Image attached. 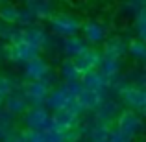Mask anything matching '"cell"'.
Masks as SVG:
<instances>
[{
	"instance_id": "e0dca14e",
	"label": "cell",
	"mask_w": 146,
	"mask_h": 142,
	"mask_svg": "<svg viewBox=\"0 0 146 142\" xmlns=\"http://www.w3.org/2000/svg\"><path fill=\"white\" fill-rule=\"evenodd\" d=\"M102 61V53H100V48H89L82 57L74 59L76 67H78L80 74H87V72L98 70V65Z\"/></svg>"
},
{
	"instance_id": "3957f363",
	"label": "cell",
	"mask_w": 146,
	"mask_h": 142,
	"mask_svg": "<svg viewBox=\"0 0 146 142\" xmlns=\"http://www.w3.org/2000/svg\"><path fill=\"white\" fill-rule=\"evenodd\" d=\"M113 127L117 129L118 133H122L126 139H129L133 142L144 129L143 114L133 113V111H128V109H122L120 114L117 116V120H115Z\"/></svg>"
},
{
	"instance_id": "603a6c76",
	"label": "cell",
	"mask_w": 146,
	"mask_h": 142,
	"mask_svg": "<svg viewBox=\"0 0 146 142\" xmlns=\"http://www.w3.org/2000/svg\"><path fill=\"white\" fill-rule=\"evenodd\" d=\"M15 26H19L21 30H28V28H33V26H39V22H37L35 17H33L32 11L22 4V6H19V13H17V22H15Z\"/></svg>"
},
{
	"instance_id": "30bf717a",
	"label": "cell",
	"mask_w": 146,
	"mask_h": 142,
	"mask_svg": "<svg viewBox=\"0 0 146 142\" xmlns=\"http://www.w3.org/2000/svg\"><path fill=\"white\" fill-rule=\"evenodd\" d=\"M120 111H122V105H120L118 100L107 98V100H104V102L100 103V107L93 113V116H94L96 122L106 124V125L111 127V125L115 124V120H117V116L120 114Z\"/></svg>"
},
{
	"instance_id": "7a4b0ae2",
	"label": "cell",
	"mask_w": 146,
	"mask_h": 142,
	"mask_svg": "<svg viewBox=\"0 0 146 142\" xmlns=\"http://www.w3.org/2000/svg\"><path fill=\"white\" fill-rule=\"evenodd\" d=\"M82 18L72 13H54V17L48 20V33L57 39H68V37L80 35Z\"/></svg>"
},
{
	"instance_id": "8d00e7d4",
	"label": "cell",
	"mask_w": 146,
	"mask_h": 142,
	"mask_svg": "<svg viewBox=\"0 0 146 142\" xmlns=\"http://www.w3.org/2000/svg\"><path fill=\"white\" fill-rule=\"evenodd\" d=\"M104 142H107V140H104Z\"/></svg>"
},
{
	"instance_id": "7402d4cb",
	"label": "cell",
	"mask_w": 146,
	"mask_h": 142,
	"mask_svg": "<svg viewBox=\"0 0 146 142\" xmlns=\"http://www.w3.org/2000/svg\"><path fill=\"white\" fill-rule=\"evenodd\" d=\"M122 68H124V61H117V59H106L102 57L98 65V72L107 79L117 78L118 74H122Z\"/></svg>"
},
{
	"instance_id": "e575fe53",
	"label": "cell",
	"mask_w": 146,
	"mask_h": 142,
	"mask_svg": "<svg viewBox=\"0 0 146 142\" xmlns=\"http://www.w3.org/2000/svg\"><path fill=\"white\" fill-rule=\"evenodd\" d=\"M6 44H2V43H0V61H4V59H6Z\"/></svg>"
},
{
	"instance_id": "d4e9b609",
	"label": "cell",
	"mask_w": 146,
	"mask_h": 142,
	"mask_svg": "<svg viewBox=\"0 0 146 142\" xmlns=\"http://www.w3.org/2000/svg\"><path fill=\"white\" fill-rule=\"evenodd\" d=\"M19 6L15 4H0V24H15L17 22Z\"/></svg>"
},
{
	"instance_id": "ac0fdd59",
	"label": "cell",
	"mask_w": 146,
	"mask_h": 142,
	"mask_svg": "<svg viewBox=\"0 0 146 142\" xmlns=\"http://www.w3.org/2000/svg\"><path fill=\"white\" fill-rule=\"evenodd\" d=\"M24 6L33 13V17L37 18L39 24L43 20L48 22L50 18L54 17V13H56V6H54L52 2H48V0H30V2H26Z\"/></svg>"
},
{
	"instance_id": "d590c367",
	"label": "cell",
	"mask_w": 146,
	"mask_h": 142,
	"mask_svg": "<svg viewBox=\"0 0 146 142\" xmlns=\"http://www.w3.org/2000/svg\"><path fill=\"white\" fill-rule=\"evenodd\" d=\"M0 109H2V100H0Z\"/></svg>"
},
{
	"instance_id": "8992f818",
	"label": "cell",
	"mask_w": 146,
	"mask_h": 142,
	"mask_svg": "<svg viewBox=\"0 0 146 142\" xmlns=\"http://www.w3.org/2000/svg\"><path fill=\"white\" fill-rule=\"evenodd\" d=\"M41 55H43L41 48L33 46L30 43H19V44H13V46L6 48V59L13 65H19V67H22L28 61L35 59V57H41Z\"/></svg>"
},
{
	"instance_id": "484cf974",
	"label": "cell",
	"mask_w": 146,
	"mask_h": 142,
	"mask_svg": "<svg viewBox=\"0 0 146 142\" xmlns=\"http://www.w3.org/2000/svg\"><path fill=\"white\" fill-rule=\"evenodd\" d=\"M126 78H128V81H129V85H131V87L144 89V85H146V72H144L141 67H137V68H133V70H129L128 74H126Z\"/></svg>"
},
{
	"instance_id": "ffe728a7",
	"label": "cell",
	"mask_w": 146,
	"mask_h": 142,
	"mask_svg": "<svg viewBox=\"0 0 146 142\" xmlns=\"http://www.w3.org/2000/svg\"><path fill=\"white\" fill-rule=\"evenodd\" d=\"M24 37V30H21L15 24H0V43L6 46H13V44L22 43Z\"/></svg>"
},
{
	"instance_id": "2e32d148",
	"label": "cell",
	"mask_w": 146,
	"mask_h": 142,
	"mask_svg": "<svg viewBox=\"0 0 146 142\" xmlns=\"http://www.w3.org/2000/svg\"><path fill=\"white\" fill-rule=\"evenodd\" d=\"M50 39H52V35L48 33V30L39 24V26H33V28L24 30L22 43H30V44H33V46L41 48V52H43V50L46 48V44L50 43Z\"/></svg>"
},
{
	"instance_id": "ba28073f",
	"label": "cell",
	"mask_w": 146,
	"mask_h": 142,
	"mask_svg": "<svg viewBox=\"0 0 146 142\" xmlns=\"http://www.w3.org/2000/svg\"><path fill=\"white\" fill-rule=\"evenodd\" d=\"M118 102H120V105L124 107V109L143 114L144 109H146V90L139 89V87H131V85H129L128 89L120 94Z\"/></svg>"
},
{
	"instance_id": "5bb4252c",
	"label": "cell",
	"mask_w": 146,
	"mask_h": 142,
	"mask_svg": "<svg viewBox=\"0 0 146 142\" xmlns=\"http://www.w3.org/2000/svg\"><path fill=\"white\" fill-rule=\"evenodd\" d=\"M80 120L82 118L72 114L70 111H59V113H52L50 116V127L59 129V131H70V129H76L80 125Z\"/></svg>"
},
{
	"instance_id": "8fae6325",
	"label": "cell",
	"mask_w": 146,
	"mask_h": 142,
	"mask_svg": "<svg viewBox=\"0 0 146 142\" xmlns=\"http://www.w3.org/2000/svg\"><path fill=\"white\" fill-rule=\"evenodd\" d=\"M50 90L52 89H48L43 81H30V83H24V87H22V94L28 100L30 107H43Z\"/></svg>"
},
{
	"instance_id": "f546056e",
	"label": "cell",
	"mask_w": 146,
	"mask_h": 142,
	"mask_svg": "<svg viewBox=\"0 0 146 142\" xmlns=\"http://www.w3.org/2000/svg\"><path fill=\"white\" fill-rule=\"evenodd\" d=\"M11 92H13V79H11V76L0 74V100H4Z\"/></svg>"
},
{
	"instance_id": "4dcf8cb0",
	"label": "cell",
	"mask_w": 146,
	"mask_h": 142,
	"mask_svg": "<svg viewBox=\"0 0 146 142\" xmlns=\"http://www.w3.org/2000/svg\"><path fill=\"white\" fill-rule=\"evenodd\" d=\"M43 133H44V140L46 142H65V135H63V131H59V129L50 127V129H46V131H43Z\"/></svg>"
},
{
	"instance_id": "5b68a950",
	"label": "cell",
	"mask_w": 146,
	"mask_h": 142,
	"mask_svg": "<svg viewBox=\"0 0 146 142\" xmlns=\"http://www.w3.org/2000/svg\"><path fill=\"white\" fill-rule=\"evenodd\" d=\"M50 116L52 114L44 107H30L21 116L22 129H28V131H46V129H50Z\"/></svg>"
},
{
	"instance_id": "7c38bea8",
	"label": "cell",
	"mask_w": 146,
	"mask_h": 142,
	"mask_svg": "<svg viewBox=\"0 0 146 142\" xmlns=\"http://www.w3.org/2000/svg\"><path fill=\"white\" fill-rule=\"evenodd\" d=\"M2 109L13 118H21L30 109V105H28V100L22 94V90H13L9 96H6L2 100Z\"/></svg>"
},
{
	"instance_id": "52a82bcc",
	"label": "cell",
	"mask_w": 146,
	"mask_h": 142,
	"mask_svg": "<svg viewBox=\"0 0 146 142\" xmlns=\"http://www.w3.org/2000/svg\"><path fill=\"white\" fill-rule=\"evenodd\" d=\"M22 72H21V79L24 83L30 81H43V78L52 70V65L44 55L35 57V59L28 61L26 65H22Z\"/></svg>"
},
{
	"instance_id": "83f0119b",
	"label": "cell",
	"mask_w": 146,
	"mask_h": 142,
	"mask_svg": "<svg viewBox=\"0 0 146 142\" xmlns=\"http://www.w3.org/2000/svg\"><path fill=\"white\" fill-rule=\"evenodd\" d=\"M146 9V2H143V0H139V2H126V4H122V15H126V17H129V18H135V15L139 13V11H143Z\"/></svg>"
},
{
	"instance_id": "1f68e13d",
	"label": "cell",
	"mask_w": 146,
	"mask_h": 142,
	"mask_svg": "<svg viewBox=\"0 0 146 142\" xmlns=\"http://www.w3.org/2000/svg\"><path fill=\"white\" fill-rule=\"evenodd\" d=\"M107 142H131V140L126 139L122 133H118L117 129L111 125V129H109V137H107Z\"/></svg>"
},
{
	"instance_id": "f1b7e54d",
	"label": "cell",
	"mask_w": 146,
	"mask_h": 142,
	"mask_svg": "<svg viewBox=\"0 0 146 142\" xmlns=\"http://www.w3.org/2000/svg\"><path fill=\"white\" fill-rule=\"evenodd\" d=\"M19 137L22 142H46L43 131H28V129H19Z\"/></svg>"
},
{
	"instance_id": "9c48e42d",
	"label": "cell",
	"mask_w": 146,
	"mask_h": 142,
	"mask_svg": "<svg viewBox=\"0 0 146 142\" xmlns=\"http://www.w3.org/2000/svg\"><path fill=\"white\" fill-rule=\"evenodd\" d=\"M100 53H102V57H106V59L124 61L126 53H128V39H124L122 35H109L104 41Z\"/></svg>"
},
{
	"instance_id": "9a60e30c",
	"label": "cell",
	"mask_w": 146,
	"mask_h": 142,
	"mask_svg": "<svg viewBox=\"0 0 146 142\" xmlns=\"http://www.w3.org/2000/svg\"><path fill=\"white\" fill-rule=\"evenodd\" d=\"M104 100H107L106 92H96V90L82 89V92H80V96L76 98V102H78V105L82 107L83 113H94Z\"/></svg>"
},
{
	"instance_id": "4316f807",
	"label": "cell",
	"mask_w": 146,
	"mask_h": 142,
	"mask_svg": "<svg viewBox=\"0 0 146 142\" xmlns=\"http://www.w3.org/2000/svg\"><path fill=\"white\" fill-rule=\"evenodd\" d=\"M133 26H135V33H137L135 39L144 41L146 39V9L139 11V13L135 15V18H133Z\"/></svg>"
},
{
	"instance_id": "d6986e66",
	"label": "cell",
	"mask_w": 146,
	"mask_h": 142,
	"mask_svg": "<svg viewBox=\"0 0 146 142\" xmlns=\"http://www.w3.org/2000/svg\"><path fill=\"white\" fill-rule=\"evenodd\" d=\"M80 85H82V89H87V90L106 92L107 85H109V79L104 78L98 70H93V72H87V74H82V78H80Z\"/></svg>"
},
{
	"instance_id": "44dd1931",
	"label": "cell",
	"mask_w": 146,
	"mask_h": 142,
	"mask_svg": "<svg viewBox=\"0 0 146 142\" xmlns=\"http://www.w3.org/2000/svg\"><path fill=\"white\" fill-rule=\"evenodd\" d=\"M57 78H59V81H80V78H82V74H80L78 67H76L74 59H61L59 61V67H57Z\"/></svg>"
},
{
	"instance_id": "d6a6232c",
	"label": "cell",
	"mask_w": 146,
	"mask_h": 142,
	"mask_svg": "<svg viewBox=\"0 0 146 142\" xmlns=\"http://www.w3.org/2000/svg\"><path fill=\"white\" fill-rule=\"evenodd\" d=\"M19 127H4V125H0V142H4L6 139H9L13 133H17Z\"/></svg>"
},
{
	"instance_id": "4fadbf2b",
	"label": "cell",
	"mask_w": 146,
	"mask_h": 142,
	"mask_svg": "<svg viewBox=\"0 0 146 142\" xmlns=\"http://www.w3.org/2000/svg\"><path fill=\"white\" fill-rule=\"evenodd\" d=\"M87 50H89V44L80 35H74V37H68V39L61 41V55H65V59H78Z\"/></svg>"
},
{
	"instance_id": "6da1fadb",
	"label": "cell",
	"mask_w": 146,
	"mask_h": 142,
	"mask_svg": "<svg viewBox=\"0 0 146 142\" xmlns=\"http://www.w3.org/2000/svg\"><path fill=\"white\" fill-rule=\"evenodd\" d=\"M82 92V85L80 81H61L56 89L50 90L46 102H44V109L48 111L50 114L52 113H59V111H65L70 107L72 102H76V98Z\"/></svg>"
},
{
	"instance_id": "836d02e7",
	"label": "cell",
	"mask_w": 146,
	"mask_h": 142,
	"mask_svg": "<svg viewBox=\"0 0 146 142\" xmlns=\"http://www.w3.org/2000/svg\"><path fill=\"white\" fill-rule=\"evenodd\" d=\"M4 142H22V140H21V137H19V131H17V133H13L9 139H6Z\"/></svg>"
},
{
	"instance_id": "cb8c5ba5",
	"label": "cell",
	"mask_w": 146,
	"mask_h": 142,
	"mask_svg": "<svg viewBox=\"0 0 146 142\" xmlns=\"http://www.w3.org/2000/svg\"><path fill=\"white\" fill-rule=\"evenodd\" d=\"M126 55H129L137 63L146 61V43L141 39H129L128 41V53Z\"/></svg>"
},
{
	"instance_id": "277c9868",
	"label": "cell",
	"mask_w": 146,
	"mask_h": 142,
	"mask_svg": "<svg viewBox=\"0 0 146 142\" xmlns=\"http://www.w3.org/2000/svg\"><path fill=\"white\" fill-rule=\"evenodd\" d=\"M109 24L104 20H82V28H80V37L89 44V48H98L104 44V41L109 37Z\"/></svg>"
}]
</instances>
